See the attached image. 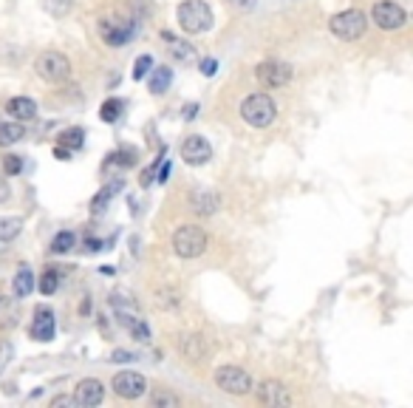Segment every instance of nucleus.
Wrapping results in <instances>:
<instances>
[{
    "mask_svg": "<svg viewBox=\"0 0 413 408\" xmlns=\"http://www.w3.org/2000/svg\"><path fill=\"white\" fill-rule=\"evenodd\" d=\"M278 117V105L266 94H249L241 103V120L252 128H269Z\"/></svg>",
    "mask_w": 413,
    "mask_h": 408,
    "instance_id": "obj_1",
    "label": "nucleus"
},
{
    "mask_svg": "<svg viewBox=\"0 0 413 408\" xmlns=\"http://www.w3.org/2000/svg\"><path fill=\"white\" fill-rule=\"evenodd\" d=\"M328 28L337 40H345V43H354L360 40L365 31H368V17L360 11V9H345V11H337L331 20H328Z\"/></svg>",
    "mask_w": 413,
    "mask_h": 408,
    "instance_id": "obj_2",
    "label": "nucleus"
},
{
    "mask_svg": "<svg viewBox=\"0 0 413 408\" xmlns=\"http://www.w3.org/2000/svg\"><path fill=\"white\" fill-rule=\"evenodd\" d=\"M179 26L187 34H206L212 28V9L204 0H184L179 6Z\"/></svg>",
    "mask_w": 413,
    "mask_h": 408,
    "instance_id": "obj_3",
    "label": "nucleus"
},
{
    "mask_svg": "<svg viewBox=\"0 0 413 408\" xmlns=\"http://www.w3.org/2000/svg\"><path fill=\"white\" fill-rule=\"evenodd\" d=\"M206 244H209L206 233L202 227H196V224H184V227H179L173 233V250H176L179 258H199V256H204Z\"/></svg>",
    "mask_w": 413,
    "mask_h": 408,
    "instance_id": "obj_4",
    "label": "nucleus"
},
{
    "mask_svg": "<svg viewBox=\"0 0 413 408\" xmlns=\"http://www.w3.org/2000/svg\"><path fill=\"white\" fill-rule=\"evenodd\" d=\"M34 71L40 80L51 83V85H60L71 77V60L60 51H43L37 60H34Z\"/></svg>",
    "mask_w": 413,
    "mask_h": 408,
    "instance_id": "obj_5",
    "label": "nucleus"
},
{
    "mask_svg": "<svg viewBox=\"0 0 413 408\" xmlns=\"http://www.w3.org/2000/svg\"><path fill=\"white\" fill-rule=\"evenodd\" d=\"M215 386L224 392V394H235V397H244L252 392V377L249 372H244L241 366H218L215 369Z\"/></svg>",
    "mask_w": 413,
    "mask_h": 408,
    "instance_id": "obj_6",
    "label": "nucleus"
},
{
    "mask_svg": "<svg viewBox=\"0 0 413 408\" xmlns=\"http://www.w3.org/2000/svg\"><path fill=\"white\" fill-rule=\"evenodd\" d=\"M371 20L382 28V31H399L405 23H408V14L405 9L397 3V0H377L371 6Z\"/></svg>",
    "mask_w": 413,
    "mask_h": 408,
    "instance_id": "obj_7",
    "label": "nucleus"
},
{
    "mask_svg": "<svg viewBox=\"0 0 413 408\" xmlns=\"http://www.w3.org/2000/svg\"><path fill=\"white\" fill-rule=\"evenodd\" d=\"M255 77H258V83H261L263 88H283V85L292 83V66H289V63H275V60H269V63H261V66L255 68Z\"/></svg>",
    "mask_w": 413,
    "mask_h": 408,
    "instance_id": "obj_8",
    "label": "nucleus"
},
{
    "mask_svg": "<svg viewBox=\"0 0 413 408\" xmlns=\"http://www.w3.org/2000/svg\"><path fill=\"white\" fill-rule=\"evenodd\" d=\"M110 386H113L116 397H122V400H139L147 392V377L139 375V372H119Z\"/></svg>",
    "mask_w": 413,
    "mask_h": 408,
    "instance_id": "obj_9",
    "label": "nucleus"
},
{
    "mask_svg": "<svg viewBox=\"0 0 413 408\" xmlns=\"http://www.w3.org/2000/svg\"><path fill=\"white\" fill-rule=\"evenodd\" d=\"M100 31H103L108 46L119 48V46H125L136 34V20H103L100 23Z\"/></svg>",
    "mask_w": 413,
    "mask_h": 408,
    "instance_id": "obj_10",
    "label": "nucleus"
},
{
    "mask_svg": "<svg viewBox=\"0 0 413 408\" xmlns=\"http://www.w3.org/2000/svg\"><path fill=\"white\" fill-rule=\"evenodd\" d=\"M182 159L187 164H193V167H202V164H206L212 159V147H209V142L204 136L193 134L182 142Z\"/></svg>",
    "mask_w": 413,
    "mask_h": 408,
    "instance_id": "obj_11",
    "label": "nucleus"
},
{
    "mask_svg": "<svg viewBox=\"0 0 413 408\" xmlns=\"http://www.w3.org/2000/svg\"><path fill=\"white\" fill-rule=\"evenodd\" d=\"M258 403L261 406H272V408H286L292 406V394L286 392V386L283 383H278V380H263L261 386H258Z\"/></svg>",
    "mask_w": 413,
    "mask_h": 408,
    "instance_id": "obj_12",
    "label": "nucleus"
},
{
    "mask_svg": "<svg viewBox=\"0 0 413 408\" xmlns=\"http://www.w3.org/2000/svg\"><path fill=\"white\" fill-rule=\"evenodd\" d=\"M179 352L190 363H204L206 357H209V343L202 335H182L179 338Z\"/></svg>",
    "mask_w": 413,
    "mask_h": 408,
    "instance_id": "obj_13",
    "label": "nucleus"
},
{
    "mask_svg": "<svg viewBox=\"0 0 413 408\" xmlns=\"http://www.w3.org/2000/svg\"><path fill=\"white\" fill-rule=\"evenodd\" d=\"M105 397V386L100 380H94V377H85V380H80L77 383V392H74V400H77V406H85V408H94L100 406Z\"/></svg>",
    "mask_w": 413,
    "mask_h": 408,
    "instance_id": "obj_14",
    "label": "nucleus"
},
{
    "mask_svg": "<svg viewBox=\"0 0 413 408\" xmlns=\"http://www.w3.org/2000/svg\"><path fill=\"white\" fill-rule=\"evenodd\" d=\"M28 335H31L34 340H40V343L51 340V338H54V312L46 309V306L34 309V320H31V326H28Z\"/></svg>",
    "mask_w": 413,
    "mask_h": 408,
    "instance_id": "obj_15",
    "label": "nucleus"
},
{
    "mask_svg": "<svg viewBox=\"0 0 413 408\" xmlns=\"http://www.w3.org/2000/svg\"><path fill=\"white\" fill-rule=\"evenodd\" d=\"M6 111H9L17 122H31V120L37 117V103H34L31 97H11L9 105H6Z\"/></svg>",
    "mask_w": 413,
    "mask_h": 408,
    "instance_id": "obj_16",
    "label": "nucleus"
},
{
    "mask_svg": "<svg viewBox=\"0 0 413 408\" xmlns=\"http://www.w3.org/2000/svg\"><path fill=\"white\" fill-rule=\"evenodd\" d=\"M136 340H150V329H147V323L139 318V312H119V318H116Z\"/></svg>",
    "mask_w": 413,
    "mask_h": 408,
    "instance_id": "obj_17",
    "label": "nucleus"
},
{
    "mask_svg": "<svg viewBox=\"0 0 413 408\" xmlns=\"http://www.w3.org/2000/svg\"><path fill=\"white\" fill-rule=\"evenodd\" d=\"M162 40H164V43H170L167 48H170V54H173L179 63H190V60H196V48H193L190 43L179 40L176 34H170V31H162Z\"/></svg>",
    "mask_w": 413,
    "mask_h": 408,
    "instance_id": "obj_18",
    "label": "nucleus"
},
{
    "mask_svg": "<svg viewBox=\"0 0 413 408\" xmlns=\"http://www.w3.org/2000/svg\"><path fill=\"white\" fill-rule=\"evenodd\" d=\"M218 196L212 193V190H196L193 193V210L199 213V216H212L215 210H218Z\"/></svg>",
    "mask_w": 413,
    "mask_h": 408,
    "instance_id": "obj_19",
    "label": "nucleus"
},
{
    "mask_svg": "<svg viewBox=\"0 0 413 408\" xmlns=\"http://www.w3.org/2000/svg\"><path fill=\"white\" fill-rule=\"evenodd\" d=\"M11 289H14V298H26V295H31V289H34V272L28 270V267H20V270L14 272V283H11Z\"/></svg>",
    "mask_w": 413,
    "mask_h": 408,
    "instance_id": "obj_20",
    "label": "nucleus"
},
{
    "mask_svg": "<svg viewBox=\"0 0 413 408\" xmlns=\"http://www.w3.org/2000/svg\"><path fill=\"white\" fill-rule=\"evenodd\" d=\"M26 136V128L20 122H0V147H9Z\"/></svg>",
    "mask_w": 413,
    "mask_h": 408,
    "instance_id": "obj_21",
    "label": "nucleus"
},
{
    "mask_svg": "<svg viewBox=\"0 0 413 408\" xmlns=\"http://www.w3.org/2000/svg\"><path fill=\"white\" fill-rule=\"evenodd\" d=\"M170 83H173V71H170L167 66H162V68H156V71H153L150 91H153V94H164V91L170 88Z\"/></svg>",
    "mask_w": 413,
    "mask_h": 408,
    "instance_id": "obj_22",
    "label": "nucleus"
},
{
    "mask_svg": "<svg viewBox=\"0 0 413 408\" xmlns=\"http://www.w3.org/2000/svg\"><path fill=\"white\" fill-rule=\"evenodd\" d=\"M74 244H77V236H74L71 230H63V233H57V236H54V241H51V253L63 256V253L74 250Z\"/></svg>",
    "mask_w": 413,
    "mask_h": 408,
    "instance_id": "obj_23",
    "label": "nucleus"
},
{
    "mask_svg": "<svg viewBox=\"0 0 413 408\" xmlns=\"http://www.w3.org/2000/svg\"><path fill=\"white\" fill-rule=\"evenodd\" d=\"M150 403L156 408H179L182 406V397L173 394V392H167V389H156L153 397H150Z\"/></svg>",
    "mask_w": 413,
    "mask_h": 408,
    "instance_id": "obj_24",
    "label": "nucleus"
},
{
    "mask_svg": "<svg viewBox=\"0 0 413 408\" xmlns=\"http://www.w3.org/2000/svg\"><path fill=\"white\" fill-rule=\"evenodd\" d=\"M20 230H23V219H17V216L0 219V244L3 241H11L14 236H20Z\"/></svg>",
    "mask_w": 413,
    "mask_h": 408,
    "instance_id": "obj_25",
    "label": "nucleus"
},
{
    "mask_svg": "<svg viewBox=\"0 0 413 408\" xmlns=\"http://www.w3.org/2000/svg\"><path fill=\"white\" fill-rule=\"evenodd\" d=\"M83 142H85V131L83 128H68V131H63L60 139H57V145L60 147H83Z\"/></svg>",
    "mask_w": 413,
    "mask_h": 408,
    "instance_id": "obj_26",
    "label": "nucleus"
},
{
    "mask_svg": "<svg viewBox=\"0 0 413 408\" xmlns=\"http://www.w3.org/2000/svg\"><path fill=\"white\" fill-rule=\"evenodd\" d=\"M14 323H17V306H14V300L0 298V329H3V326L11 329Z\"/></svg>",
    "mask_w": 413,
    "mask_h": 408,
    "instance_id": "obj_27",
    "label": "nucleus"
},
{
    "mask_svg": "<svg viewBox=\"0 0 413 408\" xmlns=\"http://www.w3.org/2000/svg\"><path fill=\"white\" fill-rule=\"evenodd\" d=\"M43 9L51 17H68L71 9H74V0H43Z\"/></svg>",
    "mask_w": 413,
    "mask_h": 408,
    "instance_id": "obj_28",
    "label": "nucleus"
},
{
    "mask_svg": "<svg viewBox=\"0 0 413 408\" xmlns=\"http://www.w3.org/2000/svg\"><path fill=\"white\" fill-rule=\"evenodd\" d=\"M116 190H122V182H113V184H108V187L100 190V196L94 199V213H103L105 207H108V202L113 199V193H116Z\"/></svg>",
    "mask_w": 413,
    "mask_h": 408,
    "instance_id": "obj_29",
    "label": "nucleus"
},
{
    "mask_svg": "<svg viewBox=\"0 0 413 408\" xmlns=\"http://www.w3.org/2000/svg\"><path fill=\"white\" fill-rule=\"evenodd\" d=\"M110 303H113L116 312H136V300L127 292H113L110 295Z\"/></svg>",
    "mask_w": 413,
    "mask_h": 408,
    "instance_id": "obj_30",
    "label": "nucleus"
},
{
    "mask_svg": "<svg viewBox=\"0 0 413 408\" xmlns=\"http://www.w3.org/2000/svg\"><path fill=\"white\" fill-rule=\"evenodd\" d=\"M119 114H122V103H119V100H105L103 108H100L103 122H116V120H119Z\"/></svg>",
    "mask_w": 413,
    "mask_h": 408,
    "instance_id": "obj_31",
    "label": "nucleus"
},
{
    "mask_svg": "<svg viewBox=\"0 0 413 408\" xmlns=\"http://www.w3.org/2000/svg\"><path fill=\"white\" fill-rule=\"evenodd\" d=\"M57 283H60L57 270H46L43 281H40V292H43V295H54V292H57Z\"/></svg>",
    "mask_w": 413,
    "mask_h": 408,
    "instance_id": "obj_32",
    "label": "nucleus"
},
{
    "mask_svg": "<svg viewBox=\"0 0 413 408\" xmlns=\"http://www.w3.org/2000/svg\"><path fill=\"white\" fill-rule=\"evenodd\" d=\"M150 66H153V57H150V54H142V57L136 60V66H133V80H142V77H147Z\"/></svg>",
    "mask_w": 413,
    "mask_h": 408,
    "instance_id": "obj_33",
    "label": "nucleus"
},
{
    "mask_svg": "<svg viewBox=\"0 0 413 408\" xmlns=\"http://www.w3.org/2000/svg\"><path fill=\"white\" fill-rule=\"evenodd\" d=\"M3 170H6L9 176H17V173L23 170V159H20V156H6V159H3Z\"/></svg>",
    "mask_w": 413,
    "mask_h": 408,
    "instance_id": "obj_34",
    "label": "nucleus"
},
{
    "mask_svg": "<svg viewBox=\"0 0 413 408\" xmlns=\"http://www.w3.org/2000/svg\"><path fill=\"white\" fill-rule=\"evenodd\" d=\"M9 360H11V343L9 340H0V372L6 369Z\"/></svg>",
    "mask_w": 413,
    "mask_h": 408,
    "instance_id": "obj_35",
    "label": "nucleus"
},
{
    "mask_svg": "<svg viewBox=\"0 0 413 408\" xmlns=\"http://www.w3.org/2000/svg\"><path fill=\"white\" fill-rule=\"evenodd\" d=\"M110 360H113V363H127V360H136V355H133V352H125V349H116V352L110 355Z\"/></svg>",
    "mask_w": 413,
    "mask_h": 408,
    "instance_id": "obj_36",
    "label": "nucleus"
},
{
    "mask_svg": "<svg viewBox=\"0 0 413 408\" xmlns=\"http://www.w3.org/2000/svg\"><path fill=\"white\" fill-rule=\"evenodd\" d=\"M63 406H77V400H74V397H68V394H60V397H54V400H51V408H63Z\"/></svg>",
    "mask_w": 413,
    "mask_h": 408,
    "instance_id": "obj_37",
    "label": "nucleus"
},
{
    "mask_svg": "<svg viewBox=\"0 0 413 408\" xmlns=\"http://www.w3.org/2000/svg\"><path fill=\"white\" fill-rule=\"evenodd\" d=\"M235 9H241V11H252L255 6H258V0H229Z\"/></svg>",
    "mask_w": 413,
    "mask_h": 408,
    "instance_id": "obj_38",
    "label": "nucleus"
},
{
    "mask_svg": "<svg viewBox=\"0 0 413 408\" xmlns=\"http://www.w3.org/2000/svg\"><path fill=\"white\" fill-rule=\"evenodd\" d=\"M215 71H218V60H204V63H202V74H204V77H212Z\"/></svg>",
    "mask_w": 413,
    "mask_h": 408,
    "instance_id": "obj_39",
    "label": "nucleus"
},
{
    "mask_svg": "<svg viewBox=\"0 0 413 408\" xmlns=\"http://www.w3.org/2000/svg\"><path fill=\"white\" fill-rule=\"evenodd\" d=\"M54 153H57V159H63V162H68V159H71V150H68V147H60V145H57V150H54Z\"/></svg>",
    "mask_w": 413,
    "mask_h": 408,
    "instance_id": "obj_40",
    "label": "nucleus"
},
{
    "mask_svg": "<svg viewBox=\"0 0 413 408\" xmlns=\"http://www.w3.org/2000/svg\"><path fill=\"white\" fill-rule=\"evenodd\" d=\"M9 196H11V190H9V184H6V182L0 179V204H3V202H6Z\"/></svg>",
    "mask_w": 413,
    "mask_h": 408,
    "instance_id": "obj_41",
    "label": "nucleus"
},
{
    "mask_svg": "<svg viewBox=\"0 0 413 408\" xmlns=\"http://www.w3.org/2000/svg\"><path fill=\"white\" fill-rule=\"evenodd\" d=\"M196 111H199V105H196V103H193V105H190V108H184V117H187V120H193V117H196Z\"/></svg>",
    "mask_w": 413,
    "mask_h": 408,
    "instance_id": "obj_42",
    "label": "nucleus"
},
{
    "mask_svg": "<svg viewBox=\"0 0 413 408\" xmlns=\"http://www.w3.org/2000/svg\"><path fill=\"white\" fill-rule=\"evenodd\" d=\"M167 173H170V164H167V162H164V167H162V170H159V182H164V179H167Z\"/></svg>",
    "mask_w": 413,
    "mask_h": 408,
    "instance_id": "obj_43",
    "label": "nucleus"
}]
</instances>
